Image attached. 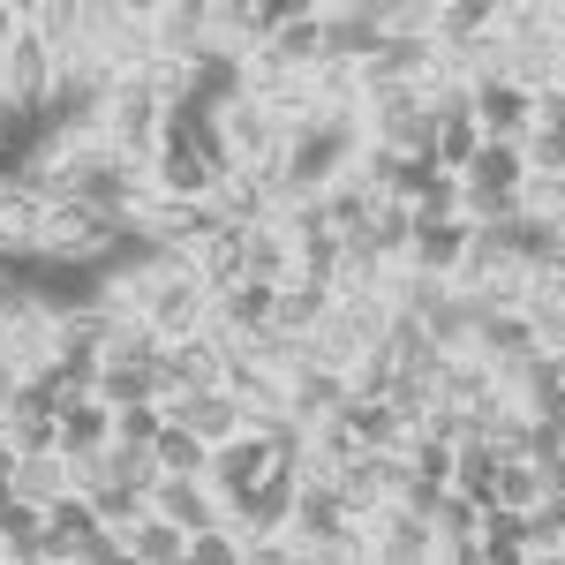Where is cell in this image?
Returning <instances> with one entry per match:
<instances>
[{
  "instance_id": "cell-47",
  "label": "cell",
  "mask_w": 565,
  "mask_h": 565,
  "mask_svg": "<svg viewBox=\"0 0 565 565\" xmlns=\"http://www.w3.org/2000/svg\"><path fill=\"white\" fill-rule=\"evenodd\" d=\"M15 31H23V0H0V45L15 39Z\"/></svg>"
},
{
  "instance_id": "cell-51",
  "label": "cell",
  "mask_w": 565,
  "mask_h": 565,
  "mask_svg": "<svg viewBox=\"0 0 565 565\" xmlns=\"http://www.w3.org/2000/svg\"><path fill=\"white\" fill-rule=\"evenodd\" d=\"M551 362H558V385H565V354H551Z\"/></svg>"
},
{
  "instance_id": "cell-42",
  "label": "cell",
  "mask_w": 565,
  "mask_h": 565,
  "mask_svg": "<svg viewBox=\"0 0 565 565\" xmlns=\"http://www.w3.org/2000/svg\"><path fill=\"white\" fill-rule=\"evenodd\" d=\"M399 452H407L415 490H445V482H452V445H437V437H407Z\"/></svg>"
},
{
  "instance_id": "cell-39",
  "label": "cell",
  "mask_w": 565,
  "mask_h": 565,
  "mask_svg": "<svg viewBox=\"0 0 565 565\" xmlns=\"http://www.w3.org/2000/svg\"><path fill=\"white\" fill-rule=\"evenodd\" d=\"M167 437V407H114V452H151Z\"/></svg>"
},
{
  "instance_id": "cell-7",
  "label": "cell",
  "mask_w": 565,
  "mask_h": 565,
  "mask_svg": "<svg viewBox=\"0 0 565 565\" xmlns=\"http://www.w3.org/2000/svg\"><path fill=\"white\" fill-rule=\"evenodd\" d=\"M218 121V143H226V159L242 167V174H271L279 167V151H287V121L264 106V98H234Z\"/></svg>"
},
{
  "instance_id": "cell-2",
  "label": "cell",
  "mask_w": 565,
  "mask_h": 565,
  "mask_svg": "<svg viewBox=\"0 0 565 565\" xmlns=\"http://www.w3.org/2000/svg\"><path fill=\"white\" fill-rule=\"evenodd\" d=\"M167 129H174V98L159 90V76L143 68V76H121L114 84V98H106V143L121 151V159H136V167H151V151L167 143Z\"/></svg>"
},
{
  "instance_id": "cell-15",
  "label": "cell",
  "mask_w": 565,
  "mask_h": 565,
  "mask_svg": "<svg viewBox=\"0 0 565 565\" xmlns=\"http://www.w3.org/2000/svg\"><path fill=\"white\" fill-rule=\"evenodd\" d=\"M167 407V423H174L181 437H196L204 452L212 445H226V437H242V399L226 385H212V392H189V399H159Z\"/></svg>"
},
{
  "instance_id": "cell-6",
  "label": "cell",
  "mask_w": 565,
  "mask_h": 565,
  "mask_svg": "<svg viewBox=\"0 0 565 565\" xmlns=\"http://www.w3.org/2000/svg\"><path fill=\"white\" fill-rule=\"evenodd\" d=\"M114 218L84 212V204H53L39 226V264H68V271H98L106 264V249H114Z\"/></svg>"
},
{
  "instance_id": "cell-48",
  "label": "cell",
  "mask_w": 565,
  "mask_h": 565,
  "mask_svg": "<svg viewBox=\"0 0 565 565\" xmlns=\"http://www.w3.org/2000/svg\"><path fill=\"white\" fill-rule=\"evenodd\" d=\"M15 392H23V377H15V370H8V362H0V407H8V399H15Z\"/></svg>"
},
{
  "instance_id": "cell-12",
  "label": "cell",
  "mask_w": 565,
  "mask_h": 565,
  "mask_svg": "<svg viewBox=\"0 0 565 565\" xmlns=\"http://www.w3.org/2000/svg\"><path fill=\"white\" fill-rule=\"evenodd\" d=\"M271 476H279V452H271L257 430H242V437H226V445H212V460H204V482H212L218 505H234L242 490H257V482H271Z\"/></svg>"
},
{
  "instance_id": "cell-26",
  "label": "cell",
  "mask_w": 565,
  "mask_h": 565,
  "mask_svg": "<svg viewBox=\"0 0 565 565\" xmlns=\"http://www.w3.org/2000/svg\"><path fill=\"white\" fill-rule=\"evenodd\" d=\"M452 181H460L468 196H521L527 189V159H521V143H482Z\"/></svg>"
},
{
  "instance_id": "cell-38",
  "label": "cell",
  "mask_w": 565,
  "mask_h": 565,
  "mask_svg": "<svg viewBox=\"0 0 565 565\" xmlns=\"http://www.w3.org/2000/svg\"><path fill=\"white\" fill-rule=\"evenodd\" d=\"M204 460H212V452H204L196 437H181L174 423H167V437L151 445V468H159L167 482H204Z\"/></svg>"
},
{
  "instance_id": "cell-33",
  "label": "cell",
  "mask_w": 565,
  "mask_h": 565,
  "mask_svg": "<svg viewBox=\"0 0 565 565\" xmlns=\"http://www.w3.org/2000/svg\"><path fill=\"white\" fill-rule=\"evenodd\" d=\"M476 324H482V309L460 295V287H445V302L423 317V332H430V348L437 354H468L476 348Z\"/></svg>"
},
{
  "instance_id": "cell-35",
  "label": "cell",
  "mask_w": 565,
  "mask_h": 565,
  "mask_svg": "<svg viewBox=\"0 0 565 565\" xmlns=\"http://www.w3.org/2000/svg\"><path fill=\"white\" fill-rule=\"evenodd\" d=\"M437 407H482L490 392H498V377L482 370L476 354H445V370H437Z\"/></svg>"
},
{
  "instance_id": "cell-49",
  "label": "cell",
  "mask_w": 565,
  "mask_h": 565,
  "mask_svg": "<svg viewBox=\"0 0 565 565\" xmlns=\"http://www.w3.org/2000/svg\"><path fill=\"white\" fill-rule=\"evenodd\" d=\"M551 490H565V445L551 452Z\"/></svg>"
},
{
  "instance_id": "cell-19",
  "label": "cell",
  "mask_w": 565,
  "mask_h": 565,
  "mask_svg": "<svg viewBox=\"0 0 565 565\" xmlns=\"http://www.w3.org/2000/svg\"><path fill=\"white\" fill-rule=\"evenodd\" d=\"M143 505H151V521L181 527V535H204V527H226V505L212 498V482H151L143 490Z\"/></svg>"
},
{
  "instance_id": "cell-29",
  "label": "cell",
  "mask_w": 565,
  "mask_h": 565,
  "mask_svg": "<svg viewBox=\"0 0 565 565\" xmlns=\"http://www.w3.org/2000/svg\"><path fill=\"white\" fill-rule=\"evenodd\" d=\"M114 445V407H98L90 392L61 399V460H84V452H106Z\"/></svg>"
},
{
  "instance_id": "cell-27",
  "label": "cell",
  "mask_w": 565,
  "mask_h": 565,
  "mask_svg": "<svg viewBox=\"0 0 565 565\" xmlns=\"http://www.w3.org/2000/svg\"><path fill=\"white\" fill-rule=\"evenodd\" d=\"M498 31V0H437L430 8V45L437 53H468L476 39Z\"/></svg>"
},
{
  "instance_id": "cell-52",
  "label": "cell",
  "mask_w": 565,
  "mask_h": 565,
  "mask_svg": "<svg viewBox=\"0 0 565 565\" xmlns=\"http://www.w3.org/2000/svg\"><path fill=\"white\" fill-rule=\"evenodd\" d=\"M362 565H385V558H370V551H362Z\"/></svg>"
},
{
  "instance_id": "cell-50",
  "label": "cell",
  "mask_w": 565,
  "mask_h": 565,
  "mask_svg": "<svg viewBox=\"0 0 565 565\" xmlns=\"http://www.w3.org/2000/svg\"><path fill=\"white\" fill-rule=\"evenodd\" d=\"M0 106H8V45H0Z\"/></svg>"
},
{
  "instance_id": "cell-17",
  "label": "cell",
  "mask_w": 565,
  "mask_h": 565,
  "mask_svg": "<svg viewBox=\"0 0 565 565\" xmlns=\"http://www.w3.org/2000/svg\"><path fill=\"white\" fill-rule=\"evenodd\" d=\"M53 348H61V324H53V309H45V302L0 324V362H8V370H15L23 385L53 370Z\"/></svg>"
},
{
  "instance_id": "cell-16",
  "label": "cell",
  "mask_w": 565,
  "mask_h": 565,
  "mask_svg": "<svg viewBox=\"0 0 565 565\" xmlns=\"http://www.w3.org/2000/svg\"><path fill=\"white\" fill-rule=\"evenodd\" d=\"M324 15V61H362L385 39V0H317Z\"/></svg>"
},
{
  "instance_id": "cell-32",
  "label": "cell",
  "mask_w": 565,
  "mask_h": 565,
  "mask_svg": "<svg viewBox=\"0 0 565 565\" xmlns=\"http://www.w3.org/2000/svg\"><path fill=\"white\" fill-rule=\"evenodd\" d=\"M309 212L324 218V234H340V242H348V234H362V226H370V212H377V196H370V189H362V181H332V189H324V196H309Z\"/></svg>"
},
{
  "instance_id": "cell-23",
  "label": "cell",
  "mask_w": 565,
  "mask_h": 565,
  "mask_svg": "<svg viewBox=\"0 0 565 565\" xmlns=\"http://www.w3.org/2000/svg\"><path fill=\"white\" fill-rule=\"evenodd\" d=\"M340 407H348V377H340V370H317V362H302V370L287 377V415H295L302 430L332 423Z\"/></svg>"
},
{
  "instance_id": "cell-31",
  "label": "cell",
  "mask_w": 565,
  "mask_h": 565,
  "mask_svg": "<svg viewBox=\"0 0 565 565\" xmlns=\"http://www.w3.org/2000/svg\"><path fill=\"white\" fill-rule=\"evenodd\" d=\"M8 498L15 505H61L68 498V460L61 452H39V460H8Z\"/></svg>"
},
{
  "instance_id": "cell-14",
  "label": "cell",
  "mask_w": 565,
  "mask_h": 565,
  "mask_svg": "<svg viewBox=\"0 0 565 565\" xmlns=\"http://www.w3.org/2000/svg\"><path fill=\"white\" fill-rule=\"evenodd\" d=\"M295 468H279L271 482L257 490H242L234 505H226V535H242V543H257V535H287V513H295Z\"/></svg>"
},
{
  "instance_id": "cell-43",
  "label": "cell",
  "mask_w": 565,
  "mask_h": 565,
  "mask_svg": "<svg viewBox=\"0 0 565 565\" xmlns=\"http://www.w3.org/2000/svg\"><path fill=\"white\" fill-rule=\"evenodd\" d=\"M399 385V370H392V354L385 348H370L362 362L348 370V399H385V392Z\"/></svg>"
},
{
  "instance_id": "cell-5",
  "label": "cell",
  "mask_w": 565,
  "mask_h": 565,
  "mask_svg": "<svg viewBox=\"0 0 565 565\" xmlns=\"http://www.w3.org/2000/svg\"><path fill=\"white\" fill-rule=\"evenodd\" d=\"M362 143L399 151V159H430V98L423 90H370L362 98Z\"/></svg>"
},
{
  "instance_id": "cell-11",
  "label": "cell",
  "mask_w": 565,
  "mask_h": 565,
  "mask_svg": "<svg viewBox=\"0 0 565 565\" xmlns=\"http://www.w3.org/2000/svg\"><path fill=\"white\" fill-rule=\"evenodd\" d=\"M287 543H295V551H332V543H354V513L340 505V490H332V482H295Z\"/></svg>"
},
{
  "instance_id": "cell-10",
  "label": "cell",
  "mask_w": 565,
  "mask_h": 565,
  "mask_svg": "<svg viewBox=\"0 0 565 565\" xmlns=\"http://www.w3.org/2000/svg\"><path fill=\"white\" fill-rule=\"evenodd\" d=\"M151 45H159V61H181V68H196L204 53H218L212 0H151Z\"/></svg>"
},
{
  "instance_id": "cell-41",
  "label": "cell",
  "mask_w": 565,
  "mask_h": 565,
  "mask_svg": "<svg viewBox=\"0 0 565 565\" xmlns=\"http://www.w3.org/2000/svg\"><path fill=\"white\" fill-rule=\"evenodd\" d=\"M535 551H527V527L513 521V513H490L482 521V565H527Z\"/></svg>"
},
{
  "instance_id": "cell-40",
  "label": "cell",
  "mask_w": 565,
  "mask_h": 565,
  "mask_svg": "<svg viewBox=\"0 0 565 565\" xmlns=\"http://www.w3.org/2000/svg\"><path fill=\"white\" fill-rule=\"evenodd\" d=\"M482 521H490V513H476L468 498L437 490V505H430V535H437V543H476V535H482Z\"/></svg>"
},
{
  "instance_id": "cell-25",
  "label": "cell",
  "mask_w": 565,
  "mask_h": 565,
  "mask_svg": "<svg viewBox=\"0 0 565 565\" xmlns=\"http://www.w3.org/2000/svg\"><path fill=\"white\" fill-rule=\"evenodd\" d=\"M218 377H226V362H218L212 340H181V348H159V385H167V399L212 392Z\"/></svg>"
},
{
  "instance_id": "cell-13",
  "label": "cell",
  "mask_w": 565,
  "mask_h": 565,
  "mask_svg": "<svg viewBox=\"0 0 565 565\" xmlns=\"http://www.w3.org/2000/svg\"><path fill=\"white\" fill-rule=\"evenodd\" d=\"M362 543H370V558H385V565H430V551H437L430 513H415V505H399V498L362 521Z\"/></svg>"
},
{
  "instance_id": "cell-54",
  "label": "cell",
  "mask_w": 565,
  "mask_h": 565,
  "mask_svg": "<svg viewBox=\"0 0 565 565\" xmlns=\"http://www.w3.org/2000/svg\"><path fill=\"white\" fill-rule=\"evenodd\" d=\"M0 565H8V543H0Z\"/></svg>"
},
{
  "instance_id": "cell-36",
  "label": "cell",
  "mask_w": 565,
  "mask_h": 565,
  "mask_svg": "<svg viewBox=\"0 0 565 565\" xmlns=\"http://www.w3.org/2000/svg\"><path fill=\"white\" fill-rule=\"evenodd\" d=\"M121 551H129L136 565H181V551H189V535H181V527H167V521H151V513H143V521H136L129 535H121Z\"/></svg>"
},
{
  "instance_id": "cell-20",
  "label": "cell",
  "mask_w": 565,
  "mask_h": 565,
  "mask_svg": "<svg viewBox=\"0 0 565 565\" xmlns=\"http://www.w3.org/2000/svg\"><path fill=\"white\" fill-rule=\"evenodd\" d=\"M234 249H242V279H249V287H287V279H295V242H287L279 218L234 226Z\"/></svg>"
},
{
  "instance_id": "cell-21",
  "label": "cell",
  "mask_w": 565,
  "mask_h": 565,
  "mask_svg": "<svg viewBox=\"0 0 565 565\" xmlns=\"http://www.w3.org/2000/svg\"><path fill=\"white\" fill-rule=\"evenodd\" d=\"M468 218H415V242H407V264L423 271V279H445L452 287V271L468 264Z\"/></svg>"
},
{
  "instance_id": "cell-46",
  "label": "cell",
  "mask_w": 565,
  "mask_h": 565,
  "mask_svg": "<svg viewBox=\"0 0 565 565\" xmlns=\"http://www.w3.org/2000/svg\"><path fill=\"white\" fill-rule=\"evenodd\" d=\"M415 218H460V181L430 174L423 189H415Z\"/></svg>"
},
{
  "instance_id": "cell-18",
  "label": "cell",
  "mask_w": 565,
  "mask_h": 565,
  "mask_svg": "<svg viewBox=\"0 0 565 565\" xmlns=\"http://www.w3.org/2000/svg\"><path fill=\"white\" fill-rule=\"evenodd\" d=\"M468 114H476L482 143H527V129H535V98L521 84H476Z\"/></svg>"
},
{
  "instance_id": "cell-4",
  "label": "cell",
  "mask_w": 565,
  "mask_h": 565,
  "mask_svg": "<svg viewBox=\"0 0 565 565\" xmlns=\"http://www.w3.org/2000/svg\"><path fill=\"white\" fill-rule=\"evenodd\" d=\"M98 407H159L167 385H159V340L129 324V332H114V348L98 362V385H90Z\"/></svg>"
},
{
  "instance_id": "cell-24",
  "label": "cell",
  "mask_w": 565,
  "mask_h": 565,
  "mask_svg": "<svg viewBox=\"0 0 565 565\" xmlns=\"http://www.w3.org/2000/svg\"><path fill=\"white\" fill-rule=\"evenodd\" d=\"M98 535H106V527H98V513H90V498L68 490L61 505H45V558H53V565H76Z\"/></svg>"
},
{
  "instance_id": "cell-44",
  "label": "cell",
  "mask_w": 565,
  "mask_h": 565,
  "mask_svg": "<svg viewBox=\"0 0 565 565\" xmlns=\"http://www.w3.org/2000/svg\"><path fill=\"white\" fill-rule=\"evenodd\" d=\"M521 527H527V551H565V490H551Z\"/></svg>"
},
{
  "instance_id": "cell-8",
  "label": "cell",
  "mask_w": 565,
  "mask_h": 565,
  "mask_svg": "<svg viewBox=\"0 0 565 565\" xmlns=\"http://www.w3.org/2000/svg\"><path fill=\"white\" fill-rule=\"evenodd\" d=\"M136 226H143L167 257H204L218 234H226V218L212 212V196H196V204H167V196H151V204L136 212Z\"/></svg>"
},
{
  "instance_id": "cell-30",
  "label": "cell",
  "mask_w": 565,
  "mask_h": 565,
  "mask_svg": "<svg viewBox=\"0 0 565 565\" xmlns=\"http://www.w3.org/2000/svg\"><path fill=\"white\" fill-rule=\"evenodd\" d=\"M543 498H551V468H543V460H498V482H490V513H513V521H527Z\"/></svg>"
},
{
  "instance_id": "cell-9",
  "label": "cell",
  "mask_w": 565,
  "mask_h": 565,
  "mask_svg": "<svg viewBox=\"0 0 565 565\" xmlns=\"http://www.w3.org/2000/svg\"><path fill=\"white\" fill-rule=\"evenodd\" d=\"M143 181H151V196H167V204H196V196H212V167H204V151H196V136L167 129V143L151 151V167H143Z\"/></svg>"
},
{
  "instance_id": "cell-1",
  "label": "cell",
  "mask_w": 565,
  "mask_h": 565,
  "mask_svg": "<svg viewBox=\"0 0 565 565\" xmlns=\"http://www.w3.org/2000/svg\"><path fill=\"white\" fill-rule=\"evenodd\" d=\"M354 159H362V114H309V121L287 129V151H279L271 174L287 189V204H309L332 181H348Z\"/></svg>"
},
{
  "instance_id": "cell-45",
  "label": "cell",
  "mask_w": 565,
  "mask_h": 565,
  "mask_svg": "<svg viewBox=\"0 0 565 565\" xmlns=\"http://www.w3.org/2000/svg\"><path fill=\"white\" fill-rule=\"evenodd\" d=\"M181 565H242V535H226V527H204V535H189Z\"/></svg>"
},
{
  "instance_id": "cell-34",
  "label": "cell",
  "mask_w": 565,
  "mask_h": 565,
  "mask_svg": "<svg viewBox=\"0 0 565 565\" xmlns=\"http://www.w3.org/2000/svg\"><path fill=\"white\" fill-rule=\"evenodd\" d=\"M498 460H505L498 445H460V452H452V482H445V490H452V498H468L476 513H490V482H498Z\"/></svg>"
},
{
  "instance_id": "cell-3",
  "label": "cell",
  "mask_w": 565,
  "mask_h": 565,
  "mask_svg": "<svg viewBox=\"0 0 565 565\" xmlns=\"http://www.w3.org/2000/svg\"><path fill=\"white\" fill-rule=\"evenodd\" d=\"M90 61L121 76H143L159 61L151 45V0H90Z\"/></svg>"
},
{
  "instance_id": "cell-28",
  "label": "cell",
  "mask_w": 565,
  "mask_h": 565,
  "mask_svg": "<svg viewBox=\"0 0 565 565\" xmlns=\"http://www.w3.org/2000/svg\"><path fill=\"white\" fill-rule=\"evenodd\" d=\"M324 317H332V287H317V279H287V287H271V332L309 340Z\"/></svg>"
},
{
  "instance_id": "cell-53",
  "label": "cell",
  "mask_w": 565,
  "mask_h": 565,
  "mask_svg": "<svg viewBox=\"0 0 565 565\" xmlns=\"http://www.w3.org/2000/svg\"><path fill=\"white\" fill-rule=\"evenodd\" d=\"M23 565H53V558H23Z\"/></svg>"
},
{
  "instance_id": "cell-22",
  "label": "cell",
  "mask_w": 565,
  "mask_h": 565,
  "mask_svg": "<svg viewBox=\"0 0 565 565\" xmlns=\"http://www.w3.org/2000/svg\"><path fill=\"white\" fill-rule=\"evenodd\" d=\"M53 76H61V68H53L45 39L31 31V23H23V31L8 39V106H31V114H39L45 90H53Z\"/></svg>"
},
{
  "instance_id": "cell-37",
  "label": "cell",
  "mask_w": 565,
  "mask_h": 565,
  "mask_svg": "<svg viewBox=\"0 0 565 565\" xmlns=\"http://www.w3.org/2000/svg\"><path fill=\"white\" fill-rule=\"evenodd\" d=\"M0 543H8V565H23V558H45V513L39 505H0Z\"/></svg>"
}]
</instances>
